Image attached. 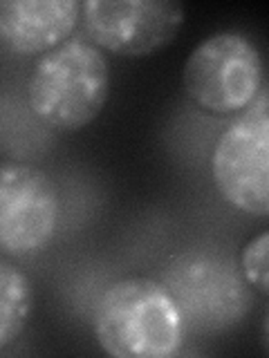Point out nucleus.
Returning a JSON list of instances; mask_svg holds the SVG:
<instances>
[{"label":"nucleus","instance_id":"obj_1","mask_svg":"<svg viewBox=\"0 0 269 358\" xmlns=\"http://www.w3.org/2000/svg\"><path fill=\"white\" fill-rule=\"evenodd\" d=\"M95 336L108 356L168 358L182 347L186 322L160 280L130 275L101 294L95 309Z\"/></svg>","mask_w":269,"mask_h":358},{"label":"nucleus","instance_id":"obj_2","mask_svg":"<svg viewBox=\"0 0 269 358\" xmlns=\"http://www.w3.org/2000/svg\"><path fill=\"white\" fill-rule=\"evenodd\" d=\"M110 96L106 54L83 36H72L39 56L27 78V106L43 126L78 132L92 123Z\"/></svg>","mask_w":269,"mask_h":358},{"label":"nucleus","instance_id":"obj_3","mask_svg":"<svg viewBox=\"0 0 269 358\" xmlns=\"http://www.w3.org/2000/svg\"><path fill=\"white\" fill-rule=\"evenodd\" d=\"M182 85L205 112L240 115L265 90L263 56L244 34L216 31L188 54Z\"/></svg>","mask_w":269,"mask_h":358},{"label":"nucleus","instance_id":"obj_4","mask_svg":"<svg viewBox=\"0 0 269 358\" xmlns=\"http://www.w3.org/2000/svg\"><path fill=\"white\" fill-rule=\"evenodd\" d=\"M211 175L227 204L247 215H269V99L265 90L220 134L211 155Z\"/></svg>","mask_w":269,"mask_h":358},{"label":"nucleus","instance_id":"obj_5","mask_svg":"<svg viewBox=\"0 0 269 358\" xmlns=\"http://www.w3.org/2000/svg\"><path fill=\"white\" fill-rule=\"evenodd\" d=\"M59 220V188L43 168L0 162V255L27 257L45 251Z\"/></svg>","mask_w":269,"mask_h":358},{"label":"nucleus","instance_id":"obj_6","mask_svg":"<svg viewBox=\"0 0 269 358\" xmlns=\"http://www.w3.org/2000/svg\"><path fill=\"white\" fill-rule=\"evenodd\" d=\"M186 20L173 0H85L81 29L101 52L142 59L171 45Z\"/></svg>","mask_w":269,"mask_h":358},{"label":"nucleus","instance_id":"obj_7","mask_svg":"<svg viewBox=\"0 0 269 358\" xmlns=\"http://www.w3.org/2000/svg\"><path fill=\"white\" fill-rule=\"evenodd\" d=\"M175 298L186 327L222 331L244 318L249 291L235 264L220 255L186 253L175 257L162 282Z\"/></svg>","mask_w":269,"mask_h":358},{"label":"nucleus","instance_id":"obj_8","mask_svg":"<svg viewBox=\"0 0 269 358\" xmlns=\"http://www.w3.org/2000/svg\"><path fill=\"white\" fill-rule=\"evenodd\" d=\"M78 20V0H0V45L20 56H43L72 38Z\"/></svg>","mask_w":269,"mask_h":358},{"label":"nucleus","instance_id":"obj_9","mask_svg":"<svg viewBox=\"0 0 269 358\" xmlns=\"http://www.w3.org/2000/svg\"><path fill=\"white\" fill-rule=\"evenodd\" d=\"M34 309V289L25 271L0 257V352L25 331Z\"/></svg>","mask_w":269,"mask_h":358},{"label":"nucleus","instance_id":"obj_10","mask_svg":"<svg viewBox=\"0 0 269 358\" xmlns=\"http://www.w3.org/2000/svg\"><path fill=\"white\" fill-rule=\"evenodd\" d=\"M267 255H269V233L261 231L242 246L240 253V273L244 282L256 289L261 296L269 294V268H267Z\"/></svg>","mask_w":269,"mask_h":358}]
</instances>
